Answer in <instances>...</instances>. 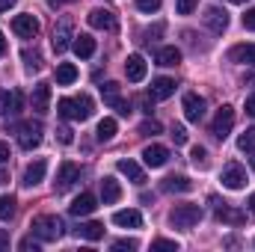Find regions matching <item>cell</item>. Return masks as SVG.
Returning <instances> with one entry per match:
<instances>
[{"label": "cell", "mask_w": 255, "mask_h": 252, "mask_svg": "<svg viewBox=\"0 0 255 252\" xmlns=\"http://www.w3.org/2000/svg\"><path fill=\"white\" fill-rule=\"evenodd\" d=\"M92 98L86 95V92H80V95H74V98H60V104H57V113L63 116V119H77V122H83V119H89L92 116Z\"/></svg>", "instance_id": "6da1fadb"}, {"label": "cell", "mask_w": 255, "mask_h": 252, "mask_svg": "<svg viewBox=\"0 0 255 252\" xmlns=\"http://www.w3.org/2000/svg\"><path fill=\"white\" fill-rule=\"evenodd\" d=\"M30 229H33V235H36L39 241H45V244H54V241L63 238V220L54 217V214H42V217H36Z\"/></svg>", "instance_id": "7a4b0ae2"}, {"label": "cell", "mask_w": 255, "mask_h": 252, "mask_svg": "<svg viewBox=\"0 0 255 252\" xmlns=\"http://www.w3.org/2000/svg\"><path fill=\"white\" fill-rule=\"evenodd\" d=\"M199 220H202V208L199 205H175L172 214H169V223L175 229H184V232H190Z\"/></svg>", "instance_id": "3957f363"}, {"label": "cell", "mask_w": 255, "mask_h": 252, "mask_svg": "<svg viewBox=\"0 0 255 252\" xmlns=\"http://www.w3.org/2000/svg\"><path fill=\"white\" fill-rule=\"evenodd\" d=\"M232 127H235V110H232L229 104H223V107L217 110V116H214L211 133H214L217 139H226V136L232 133Z\"/></svg>", "instance_id": "277c9868"}, {"label": "cell", "mask_w": 255, "mask_h": 252, "mask_svg": "<svg viewBox=\"0 0 255 252\" xmlns=\"http://www.w3.org/2000/svg\"><path fill=\"white\" fill-rule=\"evenodd\" d=\"M15 133H18V145L27 151H33L42 142V125L39 122H24V125L15 127Z\"/></svg>", "instance_id": "5b68a950"}, {"label": "cell", "mask_w": 255, "mask_h": 252, "mask_svg": "<svg viewBox=\"0 0 255 252\" xmlns=\"http://www.w3.org/2000/svg\"><path fill=\"white\" fill-rule=\"evenodd\" d=\"M74 42V27H71V18H60V24L54 27V51L63 54L65 48H71Z\"/></svg>", "instance_id": "8992f818"}, {"label": "cell", "mask_w": 255, "mask_h": 252, "mask_svg": "<svg viewBox=\"0 0 255 252\" xmlns=\"http://www.w3.org/2000/svg\"><path fill=\"white\" fill-rule=\"evenodd\" d=\"M77 178H80V166H77V163H71V160H65L63 166H60V172H57L54 190H57V193H65V190L71 187Z\"/></svg>", "instance_id": "52a82bcc"}, {"label": "cell", "mask_w": 255, "mask_h": 252, "mask_svg": "<svg viewBox=\"0 0 255 252\" xmlns=\"http://www.w3.org/2000/svg\"><path fill=\"white\" fill-rule=\"evenodd\" d=\"M223 187L229 190H244V184H247V169L241 166V163H229L226 169H223Z\"/></svg>", "instance_id": "ba28073f"}, {"label": "cell", "mask_w": 255, "mask_h": 252, "mask_svg": "<svg viewBox=\"0 0 255 252\" xmlns=\"http://www.w3.org/2000/svg\"><path fill=\"white\" fill-rule=\"evenodd\" d=\"M205 27H211L214 33H226V27H229V12L220 9V6H208V9H205Z\"/></svg>", "instance_id": "9c48e42d"}, {"label": "cell", "mask_w": 255, "mask_h": 252, "mask_svg": "<svg viewBox=\"0 0 255 252\" xmlns=\"http://www.w3.org/2000/svg\"><path fill=\"white\" fill-rule=\"evenodd\" d=\"M12 30H15L21 39H36V36H39V21H36L33 15H15Z\"/></svg>", "instance_id": "30bf717a"}, {"label": "cell", "mask_w": 255, "mask_h": 252, "mask_svg": "<svg viewBox=\"0 0 255 252\" xmlns=\"http://www.w3.org/2000/svg\"><path fill=\"white\" fill-rule=\"evenodd\" d=\"M184 116L190 122H202L205 119V98L196 95V92H187L184 95Z\"/></svg>", "instance_id": "8fae6325"}, {"label": "cell", "mask_w": 255, "mask_h": 252, "mask_svg": "<svg viewBox=\"0 0 255 252\" xmlns=\"http://www.w3.org/2000/svg\"><path fill=\"white\" fill-rule=\"evenodd\" d=\"M142 160H145V166H151V169H160L166 160H169V151H166V145H145L142 148Z\"/></svg>", "instance_id": "7c38bea8"}, {"label": "cell", "mask_w": 255, "mask_h": 252, "mask_svg": "<svg viewBox=\"0 0 255 252\" xmlns=\"http://www.w3.org/2000/svg\"><path fill=\"white\" fill-rule=\"evenodd\" d=\"M211 202L217 205V220H220V223H232V226H241V223L247 220V217H244L241 211H235V208H229V205H226V202H220L217 196H211Z\"/></svg>", "instance_id": "4fadbf2b"}, {"label": "cell", "mask_w": 255, "mask_h": 252, "mask_svg": "<svg viewBox=\"0 0 255 252\" xmlns=\"http://www.w3.org/2000/svg\"><path fill=\"white\" fill-rule=\"evenodd\" d=\"M89 27H95V30H113L116 27V15L110 9H92L89 12Z\"/></svg>", "instance_id": "5bb4252c"}, {"label": "cell", "mask_w": 255, "mask_h": 252, "mask_svg": "<svg viewBox=\"0 0 255 252\" xmlns=\"http://www.w3.org/2000/svg\"><path fill=\"white\" fill-rule=\"evenodd\" d=\"M95 208H98V205H95V196H92V193H80V196L68 205V211H71L74 217H89Z\"/></svg>", "instance_id": "9a60e30c"}, {"label": "cell", "mask_w": 255, "mask_h": 252, "mask_svg": "<svg viewBox=\"0 0 255 252\" xmlns=\"http://www.w3.org/2000/svg\"><path fill=\"white\" fill-rule=\"evenodd\" d=\"M145 68H148V65H145V60H142L139 54H130V57H128V63H125L128 80H130V83H139V80L145 77Z\"/></svg>", "instance_id": "2e32d148"}, {"label": "cell", "mask_w": 255, "mask_h": 252, "mask_svg": "<svg viewBox=\"0 0 255 252\" xmlns=\"http://www.w3.org/2000/svg\"><path fill=\"white\" fill-rule=\"evenodd\" d=\"M45 172H48V163H45V160H33V163L24 169V181H21V184H24V187H36V184L45 178Z\"/></svg>", "instance_id": "e0dca14e"}, {"label": "cell", "mask_w": 255, "mask_h": 252, "mask_svg": "<svg viewBox=\"0 0 255 252\" xmlns=\"http://www.w3.org/2000/svg\"><path fill=\"white\" fill-rule=\"evenodd\" d=\"M116 169L125 175L128 181H133V184H145V172H142V169H139V163H133L130 157H128V160H119V163H116Z\"/></svg>", "instance_id": "ac0fdd59"}, {"label": "cell", "mask_w": 255, "mask_h": 252, "mask_svg": "<svg viewBox=\"0 0 255 252\" xmlns=\"http://www.w3.org/2000/svg\"><path fill=\"white\" fill-rule=\"evenodd\" d=\"M113 223L122 226V229H139V226H142V214L133 211V208H128V211H116V214H113Z\"/></svg>", "instance_id": "d6986e66"}, {"label": "cell", "mask_w": 255, "mask_h": 252, "mask_svg": "<svg viewBox=\"0 0 255 252\" xmlns=\"http://www.w3.org/2000/svg\"><path fill=\"white\" fill-rule=\"evenodd\" d=\"M229 60L241 65H255V45H235L229 51Z\"/></svg>", "instance_id": "ffe728a7"}, {"label": "cell", "mask_w": 255, "mask_h": 252, "mask_svg": "<svg viewBox=\"0 0 255 252\" xmlns=\"http://www.w3.org/2000/svg\"><path fill=\"white\" fill-rule=\"evenodd\" d=\"M71 48H74V54H77V57H83V60H89V57L95 54V39H92L89 33H80V36H74V42H71Z\"/></svg>", "instance_id": "44dd1931"}, {"label": "cell", "mask_w": 255, "mask_h": 252, "mask_svg": "<svg viewBox=\"0 0 255 252\" xmlns=\"http://www.w3.org/2000/svg\"><path fill=\"white\" fill-rule=\"evenodd\" d=\"M151 95L160 98V101H163V98H172V95H175V80H172V77H154V80H151Z\"/></svg>", "instance_id": "7402d4cb"}, {"label": "cell", "mask_w": 255, "mask_h": 252, "mask_svg": "<svg viewBox=\"0 0 255 252\" xmlns=\"http://www.w3.org/2000/svg\"><path fill=\"white\" fill-rule=\"evenodd\" d=\"M48 104H51V86H48V83H36V86H33V110L45 113Z\"/></svg>", "instance_id": "603a6c76"}, {"label": "cell", "mask_w": 255, "mask_h": 252, "mask_svg": "<svg viewBox=\"0 0 255 252\" xmlns=\"http://www.w3.org/2000/svg\"><path fill=\"white\" fill-rule=\"evenodd\" d=\"M163 193H190L193 190V181L190 178H184V175H169V178H163Z\"/></svg>", "instance_id": "cb8c5ba5"}, {"label": "cell", "mask_w": 255, "mask_h": 252, "mask_svg": "<svg viewBox=\"0 0 255 252\" xmlns=\"http://www.w3.org/2000/svg\"><path fill=\"white\" fill-rule=\"evenodd\" d=\"M101 199H104V205H113V202H119L122 199V187H119V181L116 178H104L101 181Z\"/></svg>", "instance_id": "d4e9b609"}, {"label": "cell", "mask_w": 255, "mask_h": 252, "mask_svg": "<svg viewBox=\"0 0 255 252\" xmlns=\"http://www.w3.org/2000/svg\"><path fill=\"white\" fill-rule=\"evenodd\" d=\"M77 238H83V241H101L104 238V226L101 223H80L77 226Z\"/></svg>", "instance_id": "484cf974"}, {"label": "cell", "mask_w": 255, "mask_h": 252, "mask_svg": "<svg viewBox=\"0 0 255 252\" xmlns=\"http://www.w3.org/2000/svg\"><path fill=\"white\" fill-rule=\"evenodd\" d=\"M157 63L160 65H178L181 63V51H178L175 45H166V48L157 51Z\"/></svg>", "instance_id": "4316f807"}, {"label": "cell", "mask_w": 255, "mask_h": 252, "mask_svg": "<svg viewBox=\"0 0 255 252\" xmlns=\"http://www.w3.org/2000/svg\"><path fill=\"white\" fill-rule=\"evenodd\" d=\"M116 119H110V116H107V119H101V122H98V130H95V133H98V139H101V142H107V139H113V136H116Z\"/></svg>", "instance_id": "83f0119b"}, {"label": "cell", "mask_w": 255, "mask_h": 252, "mask_svg": "<svg viewBox=\"0 0 255 252\" xmlns=\"http://www.w3.org/2000/svg\"><path fill=\"white\" fill-rule=\"evenodd\" d=\"M77 80V68L71 63H63L57 65V83H63V86H68V83H74Z\"/></svg>", "instance_id": "f1b7e54d"}, {"label": "cell", "mask_w": 255, "mask_h": 252, "mask_svg": "<svg viewBox=\"0 0 255 252\" xmlns=\"http://www.w3.org/2000/svg\"><path fill=\"white\" fill-rule=\"evenodd\" d=\"M101 98H104V101L113 107V104L119 101V83H116V80H107V83L101 86Z\"/></svg>", "instance_id": "f546056e"}, {"label": "cell", "mask_w": 255, "mask_h": 252, "mask_svg": "<svg viewBox=\"0 0 255 252\" xmlns=\"http://www.w3.org/2000/svg\"><path fill=\"white\" fill-rule=\"evenodd\" d=\"M15 196L9 193V196H0V220H12L15 217Z\"/></svg>", "instance_id": "4dcf8cb0"}, {"label": "cell", "mask_w": 255, "mask_h": 252, "mask_svg": "<svg viewBox=\"0 0 255 252\" xmlns=\"http://www.w3.org/2000/svg\"><path fill=\"white\" fill-rule=\"evenodd\" d=\"M238 148H241V151H253L255 154V127H247V130L238 136Z\"/></svg>", "instance_id": "1f68e13d"}, {"label": "cell", "mask_w": 255, "mask_h": 252, "mask_svg": "<svg viewBox=\"0 0 255 252\" xmlns=\"http://www.w3.org/2000/svg\"><path fill=\"white\" fill-rule=\"evenodd\" d=\"M190 160H193V166L208 169V148H205V145H196V148L190 151Z\"/></svg>", "instance_id": "d6a6232c"}, {"label": "cell", "mask_w": 255, "mask_h": 252, "mask_svg": "<svg viewBox=\"0 0 255 252\" xmlns=\"http://www.w3.org/2000/svg\"><path fill=\"white\" fill-rule=\"evenodd\" d=\"M24 65L30 68V71H36V68H42V54L39 51H30V48H24Z\"/></svg>", "instance_id": "836d02e7"}, {"label": "cell", "mask_w": 255, "mask_h": 252, "mask_svg": "<svg viewBox=\"0 0 255 252\" xmlns=\"http://www.w3.org/2000/svg\"><path fill=\"white\" fill-rule=\"evenodd\" d=\"M163 130V125L157 122V119H145L142 125H139V133H145V136H154V133H160Z\"/></svg>", "instance_id": "e575fe53"}, {"label": "cell", "mask_w": 255, "mask_h": 252, "mask_svg": "<svg viewBox=\"0 0 255 252\" xmlns=\"http://www.w3.org/2000/svg\"><path fill=\"white\" fill-rule=\"evenodd\" d=\"M151 250H157V252H163V250L178 252V244H175V241H166V238H157V241L151 244Z\"/></svg>", "instance_id": "d590c367"}, {"label": "cell", "mask_w": 255, "mask_h": 252, "mask_svg": "<svg viewBox=\"0 0 255 252\" xmlns=\"http://www.w3.org/2000/svg\"><path fill=\"white\" fill-rule=\"evenodd\" d=\"M136 9L151 15V12H157V9H160V0H136Z\"/></svg>", "instance_id": "8d00e7d4"}, {"label": "cell", "mask_w": 255, "mask_h": 252, "mask_svg": "<svg viewBox=\"0 0 255 252\" xmlns=\"http://www.w3.org/2000/svg\"><path fill=\"white\" fill-rule=\"evenodd\" d=\"M57 139H60L63 145H71V142H74V133H71V127L60 125V127H57Z\"/></svg>", "instance_id": "74e56055"}, {"label": "cell", "mask_w": 255, "mask_h": 252, "mask_svg": "<svg viewBox=\"0 0 255 252\" xmlns=\"http://www.w3.org/2000/svg\"><path fill=\"white\" fill-rule=\"evenodd\" d=\"M196 6H199V0H175V9H178L181 15H190Z\"/></svg>", "instance_id": "f35d334b"}, {"label": "cell", "mask_w": 255, "mask_h": 252, "mask_svg": "<svg viewBox=\"0 0 255 252\" xmlns=\"http://www.w3.org/2000/svg\"><path fill=\"white\" fill-rule=\"evenodd\" d=\"M12 110V92H0V116H6Z\"/></svg>", "instance_id": "ab89813d"}, {"label": "cell", "mask_w": 255, "mask_h": 252, "mask_svg": "<svg viewBox=\"0 0 255 252\" xmlns=\"http://www.w3.org/2000/svg\"><path fill=\"white\" fill-rule=\"evenodd\" d=\"M172 139H175V145H184V142H187V130H184V125L172 127Z\"/></svg>", "instance_id": "60d3db41"}, {"label": "cell", "mask_w": 255, "mask_h": 252, "mask_svg": "<svg viewBox=\"0 0 255 252\" xmlns=\"http://www.w3.org/2000/svg\"><path fill=\"white\" fill-rule=\"evenodd\" d=\"M136 247H139V244H136V241H130V238H122V241H116V244H113V250H119V252L136 250Z\"/></svg>", "instance_id": "b9f144b4"}, {"label": "cell", "mask_w": 255, "mask_h": 252, "mask_svg": "<svg viewBox=\"0 0 255 252\" xmlns=\"http://www.w3.org/2000/svg\"><path fill=\"white\" fill-rule=\"evenodd\" d=\"M18 247H21V250H24V252H36V250H39V244H36L33 238H24V241H21Z\"/></svg>", "instance_id": "7bdbcfd3"}, {"label": "cell", "mask_w": 255, "mask_h": 252, "mask_svg": "<svg viewBox=\"0 0 255 252\" xmlns=\"http://www.w3.org/2000/svg\"><path fill=\"white\" fill-rule=\"evenodd\" d=\"M244 27H247V30H255V6L244 15Z\"/></svg>", "instance_id": "ee69618b"}, {"label": "cell", "mask_w": 255, "mask_h": 252, "mask_svg": "<svg viewBox=\"0 0 255 252\" xmlns=\"http://www.w3.org/2000/svg\"><path fill=\"white\" fill-rule=\"evenodd\" d=\"M113 107H116V110H119L122 116H128V113H130V104H128V101H122V98H119V101H116Z\"/></svg>", "instance_id": "f6af8a7d"}, {"label": "cell", "mask_w": 255, "mask_h": 252, "mask_svg": "<svg viewBox=\"0 0 255 252\" xmlns=\"http://www.w3.org/2000/svg\"><path fill=\"white\" fill-rule=\"evenodd\" d=\"M6 160H9V145L0 142V163H6Z\"/></svg>", "instance_id": "bcb514c9"}, {"label": "cell", "mask_w": 255, "mask_h": 252, "mask_svg": "<svg viewBox=\"0 0 255 252\" xmlns=\"http://www.w3.org/2000/svg\"><path fill=\"white\" fill-rule=\"evenodd\" d=\"M247 113H250V116H255V95H250V98H247Z\"/></svg>", "instance_id": "7dc6e473"}, {"label": "cell", "mask_w": 255, "mask_h": 252, "mask_svg": "<svg viewBox=\"0 0 255 252\" xmlns=\"http://www.w3.org/2000/svg\"><path fill=\"white\" fill-rule=\"evenodd\" d=\"M9 247V238H6V232H0V250H6Z\"/></svg>", "instance_id": "c3c4849f"}, {"label": "cell", "mask_w": 255, "mask_h": 252, "mask_svg": "<svg viewBox=\"0 0 255 252\" xmlns=\"http://www.w3.org/2000/svg\"><path fill=\"white\" fill-rule=\"evenodd\" d=\"M12 3H15V0H0V12H6V9H9Z\"/></svg>", "instance_id": "681fc988"}, {"label": "cell", "mask_w": 255, "mask_h": 252, "mask_svg": "<svg viewBox=\"0 0 255 252\" xmlns=\"http://www.w3.org/2000/svg\"><path fill=\"white\" fill-rule=\"evenodd\" d=\"M6 54V39H3V33H0V57Z\"/></svg>", "instance_id": "f907efd6"}, {"label": "cell", "mask_w": 255, "mask_h": 252, "mask_svg": "<svg viewBox=\"0 0 255 252\" xmlns=\"http://www.w3.org/2000/svg\"><path fill=\"white\" fill-rule=\"evenodd\" d=\"M250 214H253V217H255V193H253V196H250Z\"/></svg>", "instance_id": "816d5d0a"}, {"label": "cell", "mask_w": 255, "mask_h": 252, "mask_svg": "<svg viewBox=\"0 0 255 252\" xmlns=\"http://www.w3.org/2000/svg\"><path fill=\"white\" fill-rule=\"evenodd\" d=\"M51 6H60V3H74V0H48Z\"/></svg>", "instance_id": "f5cc1de1"}, {"label": "cell", "mask_w": 255, "mask_h": 252, "mask_svg": "<svg viewBox=\"0 0 255 252\" xmlns=\"http://www.w3.org/2000/svg\"><path fill=\"white\" fill-rule=\"evenodd\" d=\"M247 83H253V86H255V74H250V80H247Z\"/></svg>", "instance_id": "db71d44e"}, {"label": "cell", "mask_w": 255, "mask_h": 252, "mask_svg": "<svg viewBox=\"0 0 255 252\" xmlns=\"http://www.w3.org/2000/svg\"><path fill=\"white\" fill-rule=\"evenodd\" d=\"M232 3H244V0H232Z\"/></svg>", "instance_id": "11a10c76"}, {"label": "cell", "mask_w": 255, "mask_h": 252, "mask_svg": "<svg viewBox=\"0 0 255 252\" xmlns=\"http://www.w3.org/2000/svg\"><path fill=\"white\" fill-rule=\"evenodd\" d=\"M253 169H255V157H253Z\"/></svg>", "instance_id": "9f6ffc18"}]
</instances>
